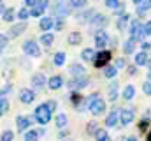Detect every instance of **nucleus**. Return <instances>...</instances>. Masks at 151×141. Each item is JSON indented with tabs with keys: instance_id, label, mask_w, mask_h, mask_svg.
<instances>
[{
	"instance_id": "a878e982",
	"label": "nucleus",
	"mask_w": 151,
	"mask_h": 141,
	"mask_svg": "<svg viewBox=\"0 0 151 141\" xmlns=\"http://www.w3.org/2000/svg\"><path fill=\"white\" fill-rule=\"evenodd\" d=\"M2 18H4V21H7V23H12L14 21V18H16V12H14V9L11 7V9H5L4 12H2Z\"/></svg>"
},
{
	"instance_id": "a19ab883",
	"label": "nucleus",
	"mask_w": 151,
	"mask_h": 141,
	"mask_svg": "<svg viewBox=\"0 0 151 141\" xmlns=\"http://www.w3.org/2000/svg\"><path fill=\"white\" fill-rule=\"evenodd\" d=\"M44 11H46V9H40V7H32V11H30V12H32V16H34V18H40V16L44 14Z\"/></svg>"
},
{
	"instance_id": "4468645a",
	"label": "nucleus",
	"mask_w": 151,
	"mask_h": 141,
	"mask_svg": "<svg viewBox=\"0 0 151 141\" xmlns=\"http://www.w3.org/2000/svg\"><path fill=\"white\" fill-rule=\"evenodd\" d=\"M47 83V79H46V76L44 74H40V72H35L34 76H32V85H34V88H44V85Z\"/></svg>"
},
{
	"instance_id": "ddd939ff",
	"label": "nucleus",
	"mask_w": 151,
	"mask_h": 141,
	"mask_svg": "<svg viewBox=\"0 0 151 141\" xmlns=\"http://www.w3.org/2000/svg\"><path fill=\"white\" fill-rule=\"evenodd\" d=\"M30 124H32V122H30V118H28V116H23V115H19V116L16 118V127H18V131H19V132H23V134L28 131Z\"/></svg>"
},
{
	"instance_id": "69168bd1",
	"label": "nucleus",
	"mask_w": 151,
	"mask_h": 141,
	"mask_svg": "<svg viewBox=\"0 0 151 141\" xmlns=\"http://www.w3.org/2000/svg\"><path fill=\"white\" fill-rule=\"evenodd\" d=\"M148 116H151V111H148Z\"/></svg>"
},
{
	"instance_id": "a211bd4d",
	"label": "nucleus",
	"mask_w": 151,
	"mask_h": 141,
	"mask_svg": "<svg viewBox=\"0 0 151 141\" xmlns=\"http://www.w3.org/2000/svg\"><path fill=\"white\" fill-rule=\"evenodd\" d=\"M118 122H119V113H118V111H111V113L107 115V118H106V125H107V127H116Z\"/></svg>"
},
{
	"instance_id": "e2e57ef3",
	"label": "nucleus",
	"mask_w": 151,
	"mask_h": 141,
	"mask_svg": "<svg viewBox=\"0 0 151 141\" xmlns=\"http://www.w3.org/2000/svg\"><path fill=\"white\" fill-rule=\"evenodd\" d=\"M148 67H150V69H151V58H150V60H148Z\"/></svg>"
},
{
	"instance_id": "e433bc0d",
	"label": "nucleus",
	"mask_w": 151,
	"mask_h": 141,
	"mask_svg": "<svg viewBox=\"0 0 151 141\" xmlns=\"http://www.w3.org/2000/svg\"><path fill=\"white\" fill-rule=\"evenodd\" d=\"M14 140V132L12 131H4L2 132V140L0 141H12Z\"/></svg>"
},
{
	"instance_id": "9d476101",
	"label": "nucleus",
	"mask_w": 151,
	"mask_h": 141,
	"mask_svg": "<svg viewBox=\"0 0 151 141\" xmlns=\"http://www.w3.org/2000/svg\"><path fill=\"white\" fill-rule=\"evenodd\" d=\"M90 25H91V27H95V28H99V30H102L104 27H107V25H109V20H107V16H104V14H95Z\"/></svg>"
},
{
	"instance_id": "5701e85b",
	"label": "nucleus",
	"mask_w": 151,
	"mask_h": 141,
	"mask_svg": "<svg viewBox=\"0 0 151 141\" xmlns=\"http://www.w3.org/2000/svg\"><path fill=\"white\" fill-rule=\"evenodd\" d=\"M148 60H150V57L146 51H139L135 55V65H148Z\"/></svg>"
},
{
	"instance_id": "1a4fd4ad",
	"label": "nucleus",
	"mask_w": 151,
	"mask_h": 141,
	"mask_svg": "<svg viewBox=\"0 0 151 141\" xmlns=\"http://www.w3.org/2000/svg\"><path fill=\"white\" fill-rule=\"evenodd\" d=\"M88 109H90V113H91L93 116H99V115H102V113L106 111V101L97 99L95 102H91V104L88 106Z\"/></svg>"
},
{
	"instance_id": "13d9d810",
	"label": "nucleus",
	"mask_w": 151,
	"mask_h": 141,
	"mask_svg": "<svg viewBox=\"0 0 151 141\" xmlns=\"http://www.w3.org/2000/svg\"><path fill=\"white\" fill-rule=\"evenodd\" d=\"M132 2H134V4H135V5H141V4H142V2H144V0H132Z\"/></svg>"
},
{
	"instance_id": "c756f323",
	"label": "nucleus",
	"mask_w": 151,
	"mask_h": 141,
	"mask_svg": "<svg viewBox=\"0 0 151 141\" xmlns=\"http://www.w3.org/2000/svg\"><path fill=\"white\" fill-rule=\"evenodd\" d=\"M53 41H55V37L51 32H44V34L40 35V42L44 44V46H51L53 44Z\"/></svg>"
},
{
	"instance_id": "0e129e2a",
	"label": "nucleus",
	"mask_w": 151,
	"mask_h": 141,
	"mask_svg": "<svg viewBox=\"0 0 151 141\" xmlns=\"http://www.w3.org/2000/svg\"><path fill=\"white\" fill-rule=\"evenodd\" d=\"M127 140H128V138H123V140H119V141H127Z\"/></svg>"
},
{
	"instance_id": "aec40b11",
	"label": "nucleus",
	"mask_w": 151,
	"mask_h": 141,
	"mask_svg": "<svg viewBox=\"0 0 151 141\" xmlns=\"http://www.w3.org/2000/svg\"><path fill=\"white\" fill-rule=\"evenodd\" d=\"M70 74L77 78V76H86V69H84V65H81V64H72L70 65Z\"/></svg>"
},
{
	"instance_id": "37998d69",
	"label": "nucleus",
	"mask_w": 151,
	"mask_h": 141,
	"mask_svg": "<svg viewBox=\"0 0 151 141\" xmlns=\"http://www.w3.org/2000/svg\"><path fill=\"white\" fill-rule=\"evenodd\" d=\"M97 131H99V129H97V122H90V124H88V134L95 136Z\"/></svg>"
},
{
	"instance_id": "20e7f679",
	"label": "nucleus",
	"mask_w": 151,
	"mask_h": 141,
	"mask_svg": "<svg viewBox=\"0 0 151 141\" xmlns=\"http://www.w3.org/2000/svg\"><path fill=\"white\" fill-rule=\"evenodd\" d=\"M90 85V78L88 76H77L74 79H70L69 83H67V86L72 90V92H77V90H83L84 86H88Z\"/></svg>"
},
{
	"instance_id": "473e14b6",
	"label": "nucleus",
	"mask_w": 151,
	"mask_h": 141,
	"mask_svg": "<svg viewBox=\"0 0 151 141\" xmlns=\"http://www.w3.org/2000/svg\"><path fill=\"white\" fill-rule=\"evenodd\" d=\"M107 138H109V134H107L106 129H99V131L95 132V140L97 141H106Z\"/></svg>"
},
{
	"instance_id": "338daca9",
	"label": "nucleus",
	"mask_w": 151,
	"mask_h": 141,
	"mask_svg": "<svg viewBox=\"0 0 151 141\" xmlns=\"http://www.w3.org/2000/svg\"><path fill=\"white\" fill-rule=\"evenodd\" d=\"M106 141H111V138H107V140H106Z\"/></svg>"
},
{
	"instance_id": "2f4dec72",
	"label": "nucleus",
	"mask_w": 151,
	"mask_h": 141,
	"mask_svg": "<svg viewBox=\"0 0 151 141\" xmlns=\"http://www.w3.org/2000/svg\"><path fill=\"white\" fill-rule=\"evenodd\" d=\"M39 132L37 131H27L25 136H23V141H39Z\"/></svg>"
},
{
	"instance_id": "4be33fe9",
	"label": "nucleus",
	"mask_w": 151,
	"mask_h": 141,
	"mask_svg": "<svg viewBox=\"0 0 151 141\" xmlns=\"http://www.w3.org/2000/svg\"><path fill=\"white\" fill-rule=\"evenodd\" d=\"M134 51H135V41H134V39L125 41V42H123V53H125V55H132Z\"/></svg>"
},
{
	"instance_id": "c85d7f7f",
	"label": "nucleus",
	"mask_w": 151,
	"mask_h": 141,
	"mask_svg": "<svg viewBox=\"0 0 151 141\" xmlns=\"http://www.w3.org/2000/svg\"><path fill=\"white\" fill-rule=\"evenodd\" d=\"M128 21H130V16H128V14H123V16L118 20V23H116L118 30H125V28H127V25H128Z\"/></svg>"
},
{
	"instance_id": "b1692460",
	"label": "nucleus",
	"mask_w": 151,
	"mask_h": 141,
	"mask_svg": "<svg viewBox=\"0 0 151 141\" xmlns=\"http://www.w3.org/2000/svg\"><path fill=\"white\" fill-rule=\"evenodd\" d=\"M123 99L125 101H130V99H134V95H135V88H134V85H127L125 88H123Z\"/></svg>"
},
{
	"instance_id": "412c9836",
	"label": "nucleus",
	"mask_w": 151,
	"mask_h": 141,
	"mask_svg": "<svg viewBox=\"0 0 151 141\" xmlns=\"http://www.w3.org/2000/svg\"><path fill=\"white\" fill-rule=\"evenodd\" d=\"M81 41H83V35L79 34V32H70L69 37H67V42H69L70 46H79Z\"/></svg>"
},
{
	"instance_id": "603ef678",
	"label": "nucleus",
	"mask_w": 151,
	"mask_h": 141,
	"mask_svg": "<svg viewBox=\"0 0 151 141\" xmlns=\"http://www.w3.org/2000/svg\"><path fill=\"white\" fill-rule=\"evenodd\" d=\"M47 106H49V109H51V111H55V109H56V106H58V102L51 99V101H47Z\"/></svg>"
},
{
	"instance_id": "f8f14e48",
	"label": "nucleus",
	"mask_w": 151,
	"mask_h": 141,
	"mask_svg": "<svg viewBox=\"0 0 151 141\" xmlns=\"http://www.w3.org/2000/svg\"><path fill=\"white\" fill-rule=\"evenodd\" d=\"M19 101H21L23 104H30V102H34V101H35V92L30 90V88H23V90L19 92Z\"/></svg>"
},
{
	"instance_id": "72a5a7b5",
	"label": "nucleus",
	"mask_w": 151,
	"mask_h": 141,
	"mask_svg": "<svg viewBox=\"0 0 151 141\" xmlns=\"http://www.w3.org/2000/svg\"><path fill=\"white\" fill-rule=\"evenodd\" d=\"M150 9H151V0H144V2L139 5V11H137V12H139V16H142V14H144L146 11H150Z\"/></svg>"
},
{
	"instance_id": "8fccbe9b",
	"label": "nucleus",
	"mask_w": 151,
	"mask_h": 141,
	"mask_svg": "<svg viewBox=\"0 0 151 141\" xmlns=\"http://www.w3.org/2000/svg\"><path fill=\"white\" fill-rule=\"evenodd\" d=\"M150 125V120L148 118H144V120H141V124H139V129L141 131H146V127Z\"/></svg>"
},
{
	"instance_id": "a18cd8bd",
	"label": "nucleus",
	"mask_w": 151,
	"mask_h": 141,
	"mask_svg": "<svg viewBox=\"0 0 151 141\" xmlns=\"http://www.w3.org/2000/svg\"><path fill=\"white\" fill-rule=\"evenodd\" d=\"M63 27H65V20H63V18H58V20L55 21V28H56V30H62Z\"/></svg>"
},
{
	"instance_id": "dca6fc26",
	"label": "nucleus",
	"mask_w": 151,
	"mask_h": 141,
	"mask_svg": "<svg viewBox=\"0 0 151 141\" xmlns=\"http://www.w3.org/2000/svg\"><path fill=\"white\" fill-rule=\"evenodd\" d=\"M93 16H95V11H93V9H86L84 12L77 14L76 18H77V21H83V23H91Z\"/></svg>"
},
{
	"instance_id": "6e6d98bb",
	"label": "nucleus",
	"mask_w": 151,
	"mask_h": 141,
	"mask_svg": "<svg viewBox=\"0 0 151 141\" xmlns=\"http://www.w3.org/2000/svg\"><path fill=\"white\" fill-rule=\"evenodd\" d=\"M151 49V42H142V51H148Z\"/></svg>"
},
{
	"instance_id": "680f3d73",
	"label": "nucleus",
	"mask_w": 151,
	"mask_h": 141,
	"mask_svg": "<svg viewBox=\"0 0 151 141\" xmlns=\"http://www.w3.org/2000/svg\"><path fill=\"white\" fill-rule=\"evenodd\" d=\"M148 79H150V81H151V69L148 70Z\"/></svg>"
},
{
	"instance_id": "3c124183",
	"label": "nucleus",
	"mask_w": 151,
	"mask_h": 141,
	"mask_svg": "<svg viewBox=\"0 0 151 141\" xmlns=\"http://www.w3.org/2000/svg\"><path fill=\"white\" fill-rule=\"evenodd\" d=\"M7 41H9V35H7V34H2V49H5Z\"/></svg>"
},
{
	"instance_id": "6e6552de",
	"label": "nucleus",
	"mask_w": 151,
	"mask_h": 141,
	"mask_svg": "<svg viewBox=\"0 0 151 141\" xmlns=\"http://www.w3.org/2000/svg\"><path fill=\"white\" fill-rule=\"evenodd\" d=\"M93 41H95L97 48H106V44L109 42V34L104 32V30H97L95 35H93Z\"/></svg>"
},
{
	"instance_id": "58836bf2",
	"label": "nucleus",
	"mask_w": 151,
	"mask_h": 141,
	"mask_svg": "<svg viewBox=\"0 0 151 141\" xmlns=\"http://www.w3.org/2000/svg\"><path fill=\"white\" fill-rule=\"evenodd\" d=\"M104 2H106V7H107V9H116V7L121 4L119 0H104Z\"/></svg>"
},
{
	"instance_id": "052dcab7",
	"label": "nucleus",
	"mask_w": 151,
	"mask_h": 141,
	"mask_svg": "<svg viewBox=\"0 0 151 141\" xmlns=\"http://www.w3.org/2000/svg\"><path fill=\"white\" fill-rule=\"evenodd\" d=\"M146 140H148V141H151V131L148 132V136H146Z\"/></svg>"
},
{
	"instance_id": "f704fd0d",
	"label": "nucleus",
	"mask_w": 151,
	"mask_h": 141,
	"mask_svg": "<svg viewBox=\"0 0 151 141\" xmlns=\"http://www.w3.org/2000/svg\"><path fill=\"white\" fill-rule=\"evenodd\" d=\"M30 16H32V12H30L27 7H25V9H21V11L18 12V18H19V21H27Z\"/></svg>"
},
{
	"instance_id": "bf43d9fd",
	"label": "nucleus",
	"mask_w": 151,
	"mask_h": 141,
	"mask_svg": "<svg viewBox=\"0 0 151 141\" xmlns=\"http://www.w3.org/2000/svg\"><path fill=\"white\" fill-rule=\"evenodd\" d=\"M127 141H139V140H137L135 136H128V140H127Z\"/></svg>"
},
{
	"instance_id": "79ce46f5",
	"label": "nucleus",
	"mask_w": 151,
	"mask_h": 141,
	"mask_svg": "<svg viewBox=\"0 0 151 141\" xmlns=\"http://www.w3.org/2000/svg\"><path fill=\"white\" fill-rule=\"evenodd\" d=\"M97 99H100V95H99V92H93V94H91V95H90V97L86 99V108L91 104V102H95Z\"/></svg>"
},
{
	"instance_id": "bb28decb",
	"label": "nucleus",
	"mask_w": 151,
	"mask_h": 141,
	"mask_svg": "<svg viewBox=\"0 0 151 141\" xmlns=\"http://www.w3.org/2000/svg\"><path fill=\"white\" fill-rule=\"evenodd\" d=\"M67 122H69V118H67L65 113H60V115H56V118H55V124H56V127H60V129H63V127L67 125Z\"/></svg>"
},
{
	"instance_id": "c9c22d12",
	"label": "nucleus",
	"mask_w": 151,
	"mask_h": 141,
	"mask_svg": "<svg viewBox=\"0 0 151 141\" xmlns=\"http://www.w3.org/2000/svg\"><path fill=\"white\" fill-rule=\"evenodd\" d=\"M70 2V5L74 7V9H83L86 4H88V0H69Z\"/></svg>"
},
{
	"instance_id": "423d86ee",
	"label": "nucleus",
	"mask_w": 151,
	"mask_h": 141,
	"mask_svg": "<svg viewBox=\"0 0 151 141\" xmlns=\"http://www.w3.org/2000/svg\"><path fill=\"white\" fill-rule=\"evenodd\" d=\"M134 118H135V111L132 109V108H125V109H121L119 111V124L125 127V125H130L132 122H134Z\"/></svg>"
},
{
	"instance_id": "864d4df0",
	"label": "nucleus",
	"mask_w": 151,
	"mask_h": 141,
	"mask_svg": "<svg viewBox=\"0 0 151 141\" xmlns=\"http://www.w3.org/2000/svg\"><path fill=\"white\" fill-rule=\"evenodd\" d=\"M25 5L27 7H35L37 5V0H25Z\"/></svg>"
},
{
	"instance_id": "c03bdc74",
	"label": "nucleus",
	"mask_w": 151,
	"mask_h": 141,
	"mask_svg": "<svg viewBox=\"0 0 151 141\" xmlns=\"http://www.w3.org/2000/svg\"><path fill=\"white\" fill-rule=\"evenodd\" d=\"M142 92H144L146 95H151V81H150V79L142 83Z\"/></svg>"
},
{
	"instance_id": "7ed1b4c3",
	"label": "nucleus",
	"mask_w": 151,
	"mask_h": 141,
	"mask_svg": "<svg viewBox=\"0 0 151 141\" xmlns=\"http://www.w3.org/2000/svg\"><path fill=\"white\" fill-rule=\"evenodd\" d=\"M144 37H148L146 30H144V25L135 18V20L130 23V39H134L135 42H142Z\"/></svg>"
},
{
	"instance_id": "09e8293b",
	"label": "nucleus",
	"mask_w": 151,
	"mask_h": 141,
	"mask_svg": "<svg viewBox=\"0 0 151 141\" xmlns=\"http://www.w3.org/2000/svg\"><path fill=\"white\" fill-rule=\"evenodd\" d=\"M49 5V0H37V5L35 7H40V9H47Z\"/></svg>"
},
{
	"instance_id": "2eb2a0df",
	"label": "nucleus",
	"mask_w": 151,
	"mask_h": 141,
	"mask_svg": "<svg viewBox=\"0 0 151 141\" xmlns=\"http://www.w3.org/2000/svg\"><path fill=\"white\" fill-rule=\"evenodd\" d=\"M47 86L51 88V90H58V88H62L63 86V78L62 76H51L49 79H47Z\"/></svg>"
},
{
	"instance_id": "0eeeda50",
	"label": "nucleus",
	"mask_w": 151,
	"mask_h": 141,
	"mask_svg": "<svg viewBox=\"0 0 151 141\" xmlns=\"http://www.w3.org/2000/svg\"><path fill=\"white\" fill-rule=\"evenodd\" d=\"M23 51H25V55H30V57H34V58L40 57V48H39V44L35 41H27V42H23Z\"/></svg>"
},
{
	"instance_id": "5fc2aeb1",
	"label": "nucleus",
	"mask_w": 151,
	"mask_h": 141,
	"mask_svg": "<svg viewBox=\"0 0 151 141\" xmlns=\"http://www.w3.org/2000/svg\"><path fill=\"white\" fill-rule=\"evenodd\" d=\"M144 30H146V34H148V37H150V35H151V21L144 23Z\"/></svg>"
},
{
	"instance_id": "4c0bfd02",
	"label": "nucleus",
	"mask_w": 151,
	"mask_h": 141,
	"mask_svg": "<svg viewBox=\"0 0 151 141\" xmlns=\"http://www.w3.org/2000/svg\"><path fill=\"white\" fill-rule=\"evenodd\" d=\"M7 109H9V101L5 97H2V101H0V113L4 115V113H7Z\"/></svg>"
},
{
	"instance_id": "cd10ccee",
	"label": "nucleus",
	"mask_w": 151,
	"mask_h": 141,
	"mask_svg": "<svg viewBox=\"0 0 151 141\" xmlns=\"http://www.w3.org/2000/svg\"><path fill=\"white\" fill-rule=\"evenodd\" d=\"M107 97H109V101H116V97H118V81H113V83L109 85V94H107Z\"/></svg>"
},
{
	"instance_id": "de8ad7c7",
	"label": "nucleus",
	"mask_w": 151,
	"mask_h": 141,
	"mask_svg": "<svg viewBox=\"0 0 151 141\" xmlns=\"http://www.w3.org/2000/svg\"><path fill=\"white\" fill-rule=\"evenodd\" d=\"M114 11H116V14H119V16L127 14V12H125V2H121V4H119V5H118L116 9H114Z\"/></svg>"
},
{
	"instance_id": "f3484780",
	"label": "nucleus",
	"mask_w": 151,
	"mask_h": 141,
	"mask_svg": "<svg viewBox=\"0 0 151 141\" xmlns=\"http://www.w3.org/2000/svg\"><path fill=\"white\" fill-rule=\"evenodd\" d=\"M95 57H97V51L91 49V48H84V49L81 51V58H83L84 62H93Z\"/></svg>"
},
{
	"instance_id": "49530a36",
	"label": "nucleus",
	"mask_w": 151,
	"mask_h": 141,
	"mask_svg": "<svg viewBox=\"0 0 151 141\" xmlns=\"http://www.w3.org/2000/svg\"><path fill=\"white\" fill-rule=\"evenodd\" d=\"M114 65H116L118 69H125V67H127V60H125V58H118V60L114 62Z\"/></svg>"
},
{
	"instance_id": "ea45409f",
	"label": "nucleus",
	"mask_w": 151,
	"mask_h": 141,
	"mask_svg": "<svg viewBox=\"0 0 151 141\" xmlns=\"http://www.w3.org/2000/svg\"><path fill=\"white\" fill-rule=\"evenodd\" d=\"M11 92H12V85H4V86H2V90H0V95H2V97H5V95H9Z\"/></svg>"
},
{
	"instance_id": "7c9ffc66",
	"label": "nucleus",
	"mask_w": 151,
	"mask_h": 141,
	"mask_svg": "<svg viewBox=\"0 0 151 141\" xmlns=\"http://www.w3.org/2000/svg\"><path fill=\"white\" fill-rule=\"evenodd\" d=\"M116 72H118V67H116V65H106V67H104V76H106L107 79L114 78Z\"/></svg>"
},
{
	"instance_id": "4d7b16f0",
	"label": "nucleus",
	"mask_w": 151,
	"mask_h": 141,
	"mask_svg": "<svg viewBox=\"0 0 151 141\" xmlns=\"http://www.w3.org/2000/svg\"><path fill=\"white\" fill-rule=\"evenodd\" d=\"M67 136H69V131H62V132H60V138H62V140H65Z\"/></svg>"
},
{
	"instance_id": "393cba45",
	"label": "nucleus",
	"mask_w": 151,
	"mask_h": 141,
	"mask_svg": "<svg viewBox=\"0 0 151 141\" xmlns=\"http://www.w3.org/2000/svg\"><path fill=\"white\" fill-rule=\"evenodd\" d=\"M65 58H67V55H65L63 51H58V53L53 57V64H55L56 67H62V65L65 64Z\"/></svg>"
},
{
	"instance_id": "9b49d317",
	"label": "nucleus",
	"mask_w": 151,
	"mask_h": 141,
	"mask_svg": "<svg viewBox=\"0 0 151 141\" xmlns=\"http://www.w3.org/2000/svg\"><path fill=\"white\" fill-rule=\"evenodd\" d=\"M27 27H28V23H27V21H19V23L12 25V27H11V32H9V37H11V39L19 37V35L27 30Z\"/></svg>"
},
{
	"instance_id": "f257e3e1",
	"label": "nucleus",
	"mask_w": 151,
	"mask_h": 141,
	"mask_svg": "<svg viewBox=\"0 0 151 141\" xmlns=\"http://www.w3.org/2000/svg\"><path fill=\"white\" fill-rule=\"evenodd\" d=\"M72 9H74V7L70 5V2H67V0H56V2L53 4L51 14L56 16V18H65V16L72 14Z\"/></svg>"
},
{
	"instance_id": "f03ea898",
	"label": "nucleus",
	"mask_w": 151,
	"mask_h": 141,
	"mask_svg": "<svg viewBox=\"0 0 151 141\" xmlns=\"http://www.w3.org/2000/svg\"><path fill=\"white\" fill-rule=\"evenodd\" d=\"M51 109H49V106L47 102H44V104H39L35 108V113H34V116H35V120H37V124L40 125H46V124H49L51 122Z\"/></svg>"
},
{
	"instance_id": "39448f33",
	"label": "nucleus",
	"mask_w": 151,
	"mask_h": 141,
	"mask_svg": "<svg viewBox=\"0 0 151 141\" xmlns=\"http://www.w3.org/2000/svg\"><path fill=\"white\" fill-rule=\"evenodd\" d=\"M109 60H111V51H97V57H95L93 64H95V67L102 69V67L109 65Z\"/></svg>"
},
{
	"instance_id": "6ab92c4d",
	"label": "nucleus",
	"mask_w": 151,
	"mask_h": 141,
	"mask_svg": "<svg viewBox=\"0 0 151 141\" xmlns=\"http://www.w3.org/2000/svg\"><path fill=\"white\" fill-rule=\"evenodd\" d=\"M39 27H40V30H44V32H49V30L55 27V21H53V18H40V21H39Z\"/></svg>"
}]
</instances>
